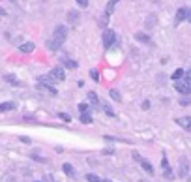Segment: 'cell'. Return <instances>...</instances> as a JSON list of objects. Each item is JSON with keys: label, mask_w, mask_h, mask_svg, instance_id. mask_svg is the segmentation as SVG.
Wrapping results in <instances>:
<instances>
[{"label": "cell", "mask_w": 191, "mask_h": 182, "mask_svg": "<svg viewBox=\"0 0 191 182\" xmlns=\"http://www.w3.org/2000/svg\"><path fill=\"white\" fill-rule=\"evenodd\" d=\"M161 167H163V175H165L167 179H173V171H171V165H169L167 158H163V160H161Z\"/></svg>", "instance_id": "cell-7"}, {"label": "cell", "mask_w": 191, "mask_h": 182, "mask_svg": "<svg viewBox=\"0 0 191 182\" xmlns=\"http://www.w3.org/2000/svg\"><path fill=\"white\" fill-rule=\"evenodd\" d=\"M88 101H90V103H94V105H96V103H98V96H96V94H94V92H88Z\"/></svg>", "instance_id": "cell-23"}, {"label": "cell", "mask_w": 191, "mask_h": 182, "mask_svg": "<svg viewBox=\"0 0 191 182\" xmlns=\"http://www.w3.org/2000/svg\"><path fill=\"white\" fill-rule=\"evenodd\" d=\"M109 94H111V98H113L114 101H120V100H122V96H120V92H118L116 88H113V90H109Z\"/></svg>", "instance_id": "cell-19"}, {"label": "cell", "mask_w": 191, "mask_h": 182, "mask_svg": "<svg viewBox=\"0 0 191 182\" xmlns=\"http://www.w3.org/2000/svg\"><path fill=\"white\" fill-rule=\"evenodd\" d=\"M34 47H36V45H34L32 41H24L23 45H19V51H21V53H32Z\"/></svg>", "instance_id": "cell-9"}, {"label": "cell", "mask_w": 191, "mask_h": 182, "mask_svg": "<svg viewBox=\"0 0 191 182\" xmlns=\"http://www.w3.org/2000/svg\"><path fill=\"white\" fill-rule=\"evenodd\" d=\"M49 75H51V79L56 83V81H64L66 79V75H64V70L60 68V66H56V68H53L51 71H49Z\"/></svg>", "instance_id": "cell-4"}, {"label": "cell", "mask_w": 191, "mask_h": 182, "mask_svg": "<svg viewBox=\"0 0 191 182\" xmlns=\"http://www.w3.org/2000/svg\"><path fill=\"white\" fill-rule=\"evenodd\" d=\"M143 109H144V111H146V109H150V101H148V100H146V101H143Z\"/></svg>", "instance_id": "cell-31"}, {"label": "cell", "mask_w": 191, "mask_h": 182, "mask_svg": "<svg viewBox=\"0 0 191 182\" xmlns=\"http://www.w3.org/2000/svg\"><path fill=\"white\" fill-rule=\"evenodd\" d=\"M103 111H105V113H107V115H109V117H114V111H113V109H111V107H109V105H107V103H105V105H103Z\"/></svg>", "instance_id": "cell-24"}, {"label": "cell", "mask_w": 191, "mask_h": 182, "mask_svg": "<svg viewBox=\"0 0 191 182\" xmlns=\"http://www.w3.org/2000/svg\"><path fill=\"white\" fill-rule=\"evenodd\" d=\"M116 4H118V0H111L109 4H107V9H105V19L114 11V8H116Z\"/></svg>", "instance_id": "cell-13"}, {"label": "cell", "mask_w": 191, "mask_h": 182, "mask_svg": "<svg viewBox=\"0 0 191 182\" xmlns=\"http://www.w3.org/2000/svg\"><path fill=\"white\" fill-rule=\"evenodd\" d=\"M139 182H150V180H139Z\"/></svg>", "instance_id": "cell-33"}, {"label": "cell", "mask_w": 191, "mask_h": 182, "mask_svg": "<svg viewBox=\"0 0 191 182\" xmlns=\"http://www.w3.org/2000/svg\"><path fill=\"white\" fill-rule=\"evenodd\" d=\"M184 79H186V81L191 85V70H189V71H186V77H184Z\"/></svg>", "instance_id": "cell-29"}, {"label": "cell", "mask_w": 191, "mask_h": 182, "mask_svg": "<svg viewBox=\"0 0 191 182\" xmlns=\"http://www.w3.org/2000/svg\"><path fill=\"white\" fill-rule=\"evenodd\" d=\"M178 173H180V177H186L188 173H189V162H188V158L186 156H182L180 158V162H178Z\"/></svg>", "instance_id": "cell-5"}, {"label": "cell", "mask_w": 191, "mask_h": 182, "mask_svg": "<svg viewBox=\"0 0 191 182\" xmlns=\"http://www.w3.org/2000/svg\"><path fill=\"white\" fill-rule=\"evenodd\" d=\"M174 88H176L180 94H191V85L186 81V79H178L176 85H174Z\"/></svg>", "instance_id": "cell-2"}, {"label": "cell", "mask_w": 191, "mask_h": 182, "mask_svg": "<svg viewBox=\"0 0 191 182\" xmlns=\"http://www.w3.org/2000/svg\"><path fill=\"white\" fill-rule=\"evenodd\" d=\"M114 41H116V34H114V30H105V32H103V45H105V49L113 47Z\"/></svg>", "instance_id": "cell-1"}, {"label": "cell", "mask_w": 191, "mask_h": 182, "mask_svg": "<svg viewBox=\"0 0 191 182\" xmlns=\"http://www.w3.org/2000/svg\"><path fill=\"white\" fill-rule=\"evenodd\" d=\"M36 182H41V180H36Z\"/></svg>", "instance_id": "cell-34"}, {"label": "cell", "mask_w": 191, "mask_h": 182, "mask_svg": "<svg viewBox=\"0 0 191 182\" xmlns=\"http://www.w3.org/2000/svg\"><path fill=\"white\" fill-rule=\"evenodd\" d=\"M188 21L191 23V11H188Z\"/></svg>", "instance_id": "cell-32"}, {"label": "cell", "mask_w": 191, "mask_h": 182, "mask_svg": "<svg viewBox=\"0 0 191 182\" xmlns=\"http://www.w3.org/2000/svg\"><path fill=\"white\" fill-rule=\"evenodd\" d=\"M75 2H77L81 8H86V6H88V0H75Z\"/></svg>", "instance_id": "cell-26"}, {"label": "cell", "mask_w": 191, "mask_h": 182, "mask_svg": "<svg viewBox=\"0 0 191 182\" xmlns=\"http://www.w3.org/2000/svg\"><path fill=\"white\" fill-rule=\"evenodd\" d=\"M86 182H101V180H99L98 175H90V173H88V175H86Z\"/></svg>", "instance_id": "cell-22"}, {"label": "cell", "mask_w": 191, "mask_h": 182, "mask_svg": "<svg viewBox=\"0 0 191 182\" xmlns=\"http://www.w3.org/2000/svg\"><path fill=\"white\" fill-rule=\"evenodd\" d=\"M135 39H137V41H143V43H150V36H146V34H143V32H137V34H135Z\"/></svg>", "instance_id": "cell-14"}, {"label": "cell", "mask_w": 191, "mask_h": 182, "mask_svg": "<svg viewBox=\"0 0 191 182\" xmlns=\"http://www.w3.org/2000/svg\"><path fill=\"white\" fill-rule=\"evenodd\" d=\"M62 62H64V66H66V68H71V70H75V68H77V62H73V60H69V58H64Z\"/></svg>", "instance_id": "cell-20"}, {"label": "cell", "mask_w": 191, "mask_h": 182, "mask_svg": "<svg viewBox=\"0 0 191 182\" xmlns=\"http://www.w3.org/2000/svg\"><path fill=\"white\" fill-rule=\"evenodd\" d=\"M60 118H62L64 122H69V115H66V113H62V115H60Z\"/></svg>", "instance_id": "cell-28"}, {"label": "cell", "mask_w": 191, "mask_h": 182, "mask_svg": "<svg viewBox=\"0 0 191 182\" xmlns=\"http://www.w3.org/2000/svg\"><path fill=\"white\" fill-rule=\"evenodd\" d=\"M90 75H92V79H94V81H99V75H98V71H96V70H92V71H90Z\"/></svg>", "instance_id": "cell-25"}, {"label": "cell", "mask_w": 191, "mask_h": 182, "mask_svg": "<svg viewBox=\"0 0 191 182\" xmlns=\"http://www.w3.org/2000/svg\"><path fill=\"white\" fill-rule=\"evenodd\" d=\"M38 88H39V90H47V92H51V94H56V88H54L53 85H49V83H41V81H39Z\"/></svg>", "instance_id": "cell-10"}, {"label": "cell", "mask_w": 191, "mask_h": 182, "mask_svg": "<svg viewBox=\"0 0 191 182\" xmlns=\"http://www.w3.org/2000/svg\"><path fill=\"white\" fill-rule=\"evenodd\" d=\"M60 45H62V43H58L54 38H51V39L47 41V47H49V51H58V49H60Z\"/></svg>", "instance_id": "cell-11"}, {"label": "cell", "mask_w": 191, "mask_h": 182, "mask_svg": "<svg viewBox=\"0 0 191 182\" xmlns=\"http://www.w3.org/2000/svg\"><path fill=\"white\" fill-rule=\"evenodd\" d=\"M17 105H15V101H4V103H0V111L4 113V111H11V109H15Z\"/></svg>", "instance_id": "cell-12"}, {"label": "cell", "mask_w": 191, "mask_h": 182, "mask_svg": "<svg viewBox=\"0 0 191 182\" xmlns=\"http://www.w3.org/2000/svg\"><path fill=\"white\" fill-rule=\"evenodd\" d=\"M184 77H186V71H184V70H180V68H178V70L173 73V79H174V81H178V79H184Z\"/></svg>", "instance_id": "cell-18"}, {"label": "cell", "mask_w": 191, "mask_h": 182, "mask_svg": "<svg viewBox=\"0 0 191 182\" xmlns=\"http://www.w3.org/2000/svg\"><path fill=\"white\" fill-rule=\"evenodd\" d=\"M81 122H84V124H90L92 122V117L84 111V113H81Z\"/></svg>", "instance_id": "cell-21"}, {"label": "cell", "mask_w": 191, "mask_h": 182, "mask_svg": "<svg viewBox=\"0 0 191 182\" xmlns=\"http://www.w3.org/2000/svg\"><path fill=\"white\" fill-rule=\"evenodd\" d=\"M182 21H188V9L186 8H180L176 11V23H182Z\"/></svg>", "instance_id": "cell-8"}, {"label": "cell", "mask_w": 191, "mask_h": 182, "mask_svg": "<svg viewBox=\"0 0 191 182\" xmlns=\"http://www.w3.org/2000/svg\"><path fill=\"white\" fill-rule=\"evenodd\" d=\"M105 182H111V180H105Z\"/></svg>", "instance_id": "cell-35"}, {"label": "cell", "mask_w": 191, "mask_h": 182, "mask_svg": "<svg viewBox=\"0 0 191 182\" xmlns=\"http://www.w3.org/2000/svg\"><path fill=\"white\" fill-rule=\"evenodd\" d=\"M68 21H69V23H77V21H79V13H77L75 9L68 11Z\"/></svg>", "instance_id": "cell-16"}, {"label": "cell", "mask_w": 191, "mask_h": 182, "mask_svg": "<svg viewBox=\"0 0 191 182\" xmlns=\"http://www.w3.org/2000/svg\"><path fill=\"white\" fill-rule=\"evenodd\" d=\"M79 109H81V113H84V111L88 109V105H86V103H79Z\"/></svg>", "instance_id": "cell-27"}, {"label": "cell", "mask_w": 191, "mask_h": 182, "mask_svg": "<svg viewBox=\"0 0 191 182\" xmlns=\"http://www.w3.org/2000/svg\"><path fill=\"white\" fill-rule=\"evenodd\" d=\"M141 165H143V169H144L146 173H150V175H152V171H154V169H152V164H150L148 160H141Z\"/></svg>", "instance_id": "cell-17"}, {"label": "cell", "mask_w": 191, "mask_h": 182, "mask_svg": "<svg viewBox=\"0 0 191 182\" xmlns=\"http://www.w3.org/2000/svg\"><path fill=\"white\" fill-rule=\"evenodd\" d=\"M176 122H178V126H182L184 130L191 132V117H182V118H176Z\"/></svg>", "instance_id": "cell-6"}, {"label": "cell", "mask_w": 191, "mask_h": 182, "mask_svg": "<svg viewBox=\"0 0 191 182\" xmlns=\"http://www.w3.org/2000/svg\"><path fill=\"white\" fill-rule=\"evenodd\" d=\"M62 169H64V173H66L68 177H75V169L71 167V164H64Z\"/></svg>", "instance_id": "cell-15"}, {"label": "cell", "mask_w": 191, "mask_h": 182, "mask_svg": "<svg viewBox=\"0 0 191 182\" xmlns=\"http://www.w3.org/2000/svg\"><path fill=\"white\" fill-rule=\"evenodd\" d=\"M66 36H68V28H66V26H56V28H54L53 38H54L58 43H64V41H66Z\"/></svg>", "instance_id": "cell-3"}, {"label": "cell", "mask_w": 191, "mask_h": 182, "mask_svg": "<svg viewBox=\"0 0 191 182\" xmlns=\"http://www.w3.org/2000/svg\"><path fill=\"white\" fill-rule=\"evenodd\" d=\"M6 81H9V83H17V81H15V79L9 75V73H6Z\"/></svg>", "instance_id": "cell-30"}]
</instances>
